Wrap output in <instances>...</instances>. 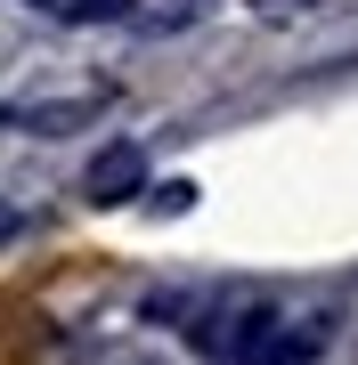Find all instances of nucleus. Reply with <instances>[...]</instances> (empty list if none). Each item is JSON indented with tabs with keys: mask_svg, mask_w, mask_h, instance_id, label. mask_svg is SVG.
<instances>
[{
	"mask_svg": "<svg viewBox=\"0 0 358 365\" xmlns=\"http://www.w3.org/2000/svg\"><path fill=\"white\" fill-rule=\"evenodd\" d=\"M261 9H269V0H261Z\"/></svg>",
	"mask_w": 358,
	"mask_h": 365,
	"instance_id": "7ed1b4c3",
	"label": "nucleus"
},
{
	"mask_svg": "<svg viewBox=\"0 0 358 365\" xmlns=\"http://www.w3.org/2000/svg\"><path fill=\"white\" fill-rule=\"evenodd\" d=\"M146 187V155L131 138H114V146H98V163H90V179H81V195L90 203H131Z\"/></svg>",
	"mask_w": 358,
	"mask_h": 365,
	"instance_id": "f257e3e1",
	"label": "nucleus"
},
{
	"mask_svg": "<svg viewBox=\"0 0 358 365\" xmlns=\"http://www.w3.org/2000/svg\"><path fill=\"white\" fill-rule=\"evenodd\" d=\"M33 9H74V0H33Z\"/></svg>",
	"mask_w": 358,
	"mask_h": 365,
	"instance_id": "f03ea898",
	"label": "nucleus"
}]
</instances>
